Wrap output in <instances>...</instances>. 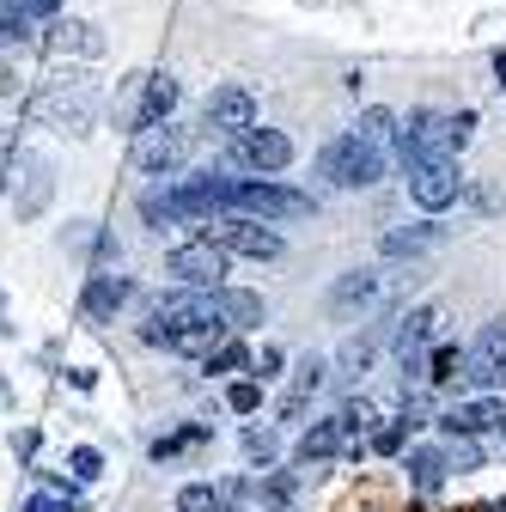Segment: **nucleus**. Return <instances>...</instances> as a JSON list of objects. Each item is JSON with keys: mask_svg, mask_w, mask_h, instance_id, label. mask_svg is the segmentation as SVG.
Listing matches in <instances>:
<instances>
[{"mask_svg": "<svg viewBox=\"0 0 506 512\" xmlns=\"http://www.w3.org/2000/svg\"><path fill=\"white\" fill-rule=\"evenodd\" d=\"M202 238H214L226 256H250V263H269V256H281V232L263 226V220H244V214H214Z\"/></svg>", "mask_w": 506, "mask_h": 512, "instance_id": "obj_5", "label": "nucleus"}, {"mask_svg": "<svg viewBox=\"0 0 506 512\" xmlns=\"http://www.w3.org/2000/svg\"><path fill=\"white\" fill-rule=\"evenodd\" d=\"M336 366H342V378H360V372L372 366V342H366V336H360V342H348V348L336 354Z\"/></svg>", "mask_w": 506, "mask_h": 512, "instance_id": "obj_30", "label": "nucleus"}, {"mask_svg": "<svg viewBox=\"0 0 506 512\" xmlns=\"http://www.w3.org/2000/svg\"><path fill=\"white\" fill-rule=\"evenodd\" d=\"M208 128H214V135H226V141H238L244 135V128H257V98H250L244 86H214L208 92Z\"/></svg>", "mask_w": 506, "mask_h": 512, "instance_id": "obj_11", "label": "nucleus"}, {"mask_svg": "<svg viewBox=\"0 0 506 512\" xmlns=\"http://www.w3.org/2000/svg\"><path fill=\"white\" fill-rule=\"evenodd\" d=\"M378 299V275L372 269H354V275H342L336 287H330V311L336 317H354L360 305H372Z\"/></svg>", "mask_w": 506, "mask_h": 512, "instance_id": "obj_17", "label": "nucleus"}, {"mask_svg": "<svg viewBox=\"0 0 506 512\" xmlns=\"http://www.w3.org/2000/svg\"><path fill=\"white\" fill-rule=\"evenodd\" d=\"M427 244H439V226L433 220L427 226H409V232H385V256H415Z\"/></svg>", "mask_w": 506, "mask_h": 512, "instance_id": "obj_23", "label": "nucleus"}, {"mask_svg": "<svg viewBox=\"0 0 506 512\" xmlns=\"http://www.w3.org/2000/svg\"><path fill=\"white\" fill-rule=\"evenodd\" d=\"M214 293H220V311H226L232 330H257L263 324V299L257 293H238V287H214Z\"/></svg>", "mask_w": 506, "mask_h": 512, "instance_id": "obj_19", "label": "nucleus"}, {"mask_svg": "<svg viewBox=\"0 0 506 512\" xmlns=\"http://www.w3.org/2000/svg\"><path fill=\"white\" fill-rule=\"evenodd\" d=\"M464 378L476 384V391H500V384H506V317L482 324V336L464 354Z\"/></svg>", "mask_w": 506, "mask_h": 512, "instance_id": "obj_10", "label": "nucleus"}, {"mask_svg": "<svg viewBox=\"0 0 506 512\" xmlns=\"http://www.w3.org/2000/svg\"><path fill=\"white\" fill-rule=\"evenodd\" d=\"M342 452H348V427H342V415L311 421L305 439H299V464H330V458H342Z\"/></svg>", "mask_w": 506, "mask_h": 512, "instance_id": "obj_14", "label": "nucleus"}, {"mask_svg": "<svg viewBox=\"0 0 506 512\" xmlns=\"http://www.w3.org/2000/svg\"><path fill=\"white\" fill-rule=\"evenodd\" d=\"M171 110H177V80H171V74H147V86H141V104H135L129 128H135V135H147V128L171 122Z\"/></svg>", "mask_w": 506, "mask_h": 512, "instance_id": "obj_12", "label": "nucleus"}, {"mask_svg": "<svg viewBox=\"0 0 506 512\" xmlns=\"http://www.w3.org/2000/svg\"><path fill=\"white\" fill-rule=\"evenodd\" d=\"M409 196H415L421 214H446V208L464 196L458 159H427V165H415V171H409Z\"/></svg>", "mask_w": 506, "mask_h": 512, "instance_id": "obj_6", "label": "nucleus"}, {"mask_svg": "<svg viewBox=\"0 0 506 512\" xmlns=\"http://www.w3.org/2000/svg\"><path fill=\"white\" fill-rule=\"evenodd\" d=\"M446 470H452V458L433 452V445H415V452H409V482H415L421 494H433L439 482H446Z\"/></svg>", "mask_w": 506, "mask_h": 512, "instance_id": "obj_18", "label": "nucleus"}, {"mask_svg": "<svg viewBox=\"0 0 506 512\" xmlns=\"http://www.w3.org/2000/svg\"><path fill=\"white\" fill-rule=\"evenodd\" d=\"M391 153H397L403 171H415V165H427V159H458L452 116H446V110H409V116H397Z\"/></svg>", "mask_w": 506, "mask_h": 512, "instance_id": "obj_3", "label": "nucleus"}, {"mask_svg": "<svg viewBox=\"0 0 506 512\" xmlns=\"http://www.w3.org/2000/svg\"><path fill=\"white\" fill-rule=\"evenodd\" d=\"M458 366H464V354H458L452 342H439V348H433V360H427V378H433V384H452V378H464Z\"/></svg>", "mask_w": 506, "mask_h": 512, "instance_id": "obj_24", "label": "nucleus"}, {"mask_svg": "<svg viewBox=\"0 0 506 512\" xmlns=\"http://www.w3.org/2000/svg\"><path fill=\"white\" fill-rule=\"evenodd\" d=\"M226 311H220V293L214 287H183L171 299H159L141 324V342L147 348H171V354H214L226 342Z\"/></svg>", "mask_w": 506, "mask_h": 512, "instance_id": "obj_1", "label": "nucleus"}, {"mask_svg": "<svg viewBox=\"0 0 506 512\" xmlns=\"http://www.w3.org/2000/svg\"><path fill=\"white\" fill-rule=\"evenodd\" d=\"M55 49H80V55H98V37H92V25H55Z\"/></svg>", "mask_w": 506, "mask_h": 512, "instance_id": "obj_29", "label": "nucleus"}, {"mask_svg": "<svg viewBox=\"0 0 506 512\" xmlns=\"http://www.w3.org/2000/svg\"><path fill=\"white\" fill-rule=\"evenodd\" d=\"M226 214L263 220V226H287V220H305V214H311V196H305V189L275 183V177H232V189H226Z\"/></svg>", "mask_w": 506, "mask_h": 512, "instance_id": "obj_2", "label": "nucleus"}, {"mask_svg": "<svg viewBox=\"0 0 506 512\" xmlns=\"http://www.w3.org/2000/svg\"><path fill=\"white\" fill-rule=\"evenodd\" d=\"M122 299H129V281H122V275H92L86 293H80V311L92 317V324H104V317L122 311Z\"/></svg>", "mask_w": 506, "mask_h": 512, "instance_id": "obj_16", "label": "nucleus"}, {"mask_svg": "<svg viewBox=\"0 0 506 512\" xmlns=\"http://www.w3.org/2000/svg\"><path fill=\"white\" fill-rule=\"evenodd\" d=\"M244 452H250V464H275V433H257V427H250V433H244Z\"/></svg>", "mask_w": 506, "mask_h": 512, "instance_id": "obj_32", "label": "nucleus"}, {"mask_svg": "<svg viewBox=\"0 0 506 512\" xmlns=\"http://www.w3.org/2000/svg\"><path fill=\"white\" fill-rule=\"evenodd\" d=\"M68 464H74V476H80V482H92V476H98V470H104V458H98V452H92V445H80V452H74V458H68Z\"/></svg>", "mask_w": 506, "mask_h": 512, "instance_id": "obj_34", "label": "nucleus"}, {"mask_svg": "<svg viewBox=\"0 0 506 512\" xmlns=\"http://www.w3.org/2000/svg\"><path fill=\"white\" fill-rule=\"evenodd\" d=\"M232 159L250 171V177H275L293 165V141L281 135V128H244V135L232 141Z\"/></svg>", "mask_w": 506, "mask_h": 512, "instance_id": "obj_8", "label": "nucleus"}, {"mask_svg": "<svg viewBox=\"0 0 506 512\" xmlns=\"http://www.w3.org/2000/svg\"><path fill=\"white\" fill-rule=\"evenodd\" d=\"M421 421H427V415H421V403H409V409H403V415H397L385 433H372V452H403V439H409Z\"/></svg>", "mask_w": 506, "mask_h": 512, "instance_id": "obj_22", "label": "nucleus"}, {"mask_svg": "<svg viewBox=\"0 0 506 512\" xmlns=\"http://www.w3.org/2000/svg\"><path fill=\"white\" fill-rule=\"evenodd\" d=\"M385 147L366 141V135H336L324 153H318V171L336 183V189H372L378 177H385Z\"/></svg>", "mask_w": 506, "mask_h": 512, "instance_id": "obj_4", "label": "nucleus"}, {"mask_svg": "<svg viewBox=\"0 0 506 512\" xmlns=\"http://www.w3.org/2000/svg\"><path fill=\"white\" fill-rule=\"evenodd\" d=\"M177 512H232V500L214 482H189V488H177Z\"/></svg>", "mask_w": 506, "mask_h": 512, "instance_id": "obj_20", "label": "nucleus"}, {"mask_svg": "<svg viewBox=\"0 0 506 512\" xmlns=\"http://www.w3.org/2000/svg\"><path fill=\"white\" fill-rule=\"evenodd\" d=\"M354 135H366V141H378V147H391V135H397V116H391V110H366Z\"/></svg>", "mask_w": 506, "mask_h": 512, "instance_id": "obj_27", "label": "nucleus"}, {"mask_svg": "<svg viewBox=\"0 0 506 512\" xmlns=\"http://www.w3.org/2000/svg\"><path fill=\"white\" fill-rule=\"evenodd\" d=\"M439 336V305H415L409 317H403V330H397V354H403V366H415L421 360V348Z\"/></svg>", "mask_w": 506, "mask_h": 512, "instance_id": "obj_15", "label": "nucleus"}, {"mask_svg": "<svg viewBox=\"0 0 506 512\" xmlns=\"http://www.w3.org/2000/svg\"><path fill=\"white\" fill-rule=\"evenodd\" d=\"M318 384H324V360H305V366H299V378L287 384V397H281V415L293 421V415L305 409V397H311V391H318Z\"/></svg>", "mask_w": 506, "mask_h": 512, "instance_id": "obj_21", "label": "nucleus"}, {"mask_svg": "<svg viewBox=\"0 0 506 512\" xmlns=\"http://www.w3.org/2000/svg\"><path fill=\"white\" fill-rule=\"evenodd\" d=\"M165 269H171L183 287H226L232 256H226L214 238H196V244H177V250L165 256Z\"/></svg>", "mask_w": 506, "mask_h": 512, "instance_id": "obj_7", "label": "nucleus"}, {"mask_svg": "<svg viewBox=\"0 0 506 512\" xmlns=\"http://www.w3.org/2000/svg\"><path fill=\"white\" fill-rule=\"evenodd\" d=\"M208 439V427H183V433H165V439H153V458L165 464V458H177L183 445H202Z\"/></svg>", "mask_w": 506, "mask_h": 512, "instance_id": "obj_28", "label": "nucleus"}, {"mask_svg": "<svg viewBox=\"0 0 506 512\" xmlns=\"http://www.w3.org/2000/svg\"><path fill=\"white\" fill-rule=\"evenodd\" d=\"M189 159V128H147V135H135V171L147 177H177Z\"/></svg>", "mask_w": 506, "mask_h": 512, "instance_id": "obj_9", "label": "nucleus"}, {"mask_svg": "<svg viewBox=\"0 0 506 512\" xmlns=\"http://www.w3.org/2000/svg\"><path fill=\"white\" fill-rule=\"evenodd\" d=\"M439 427L446 433H488V427H506V403L494 391H482L476 403H458L452 415H439Z\"/></svg>", "mask_w": 506, "mask_h": 512, "instance_id": "obj_13", "label": "nucleus"}, {"mask_svg": "<svg viewBox=\"0 0 506 512\" xmlns=\"http://www.w3.org/2000/svg\"><path fill=\"white\" fill-rule=\"evenodd\" d=\"M19 37H25V25H13L7 13H0V49H7V43H19Z\"/></svg>", "mask_w": 506, "mask_h": 512, "instance_id": "obj_36", "label": "nucleus"}, {"mask_svg": "<svg viewBox=\"0 0 506 512\" xmlns=\"http://www.w3.org/2000/svg\"><path fill=\"white\" fill-rule=\"evenodd\" d=\"M68 506H80V500H31L25 512H68Z\"/></svg>", "mask_w": 506, "mask_h": 512, "instance_id": "obj_37", "label": "nucleus"}, {"mask_svg": "<svg viewBox=\"0 0 506 512\" xmlns=\"http://www.w3.org/2000/svg\"><path fill=\"white\" fill-rule=\"evenodd\" d=\"M446 458H452V470H476V464H482V452L470 445V433H458V445H452Z\"/></svg>", "mask_w": 506, "mask_h": 512, "instance_id": "obj_33", "label": "nucleus"}, {"mask_svg": "<svg viewBox=\"0 0 506 512\" xmlns=\"http://www.w3.org/2000/svg\"><path fill=\"white\" fill-rule=\"evenodd\" d=\"M226 403H232V415H257L263 409V384H232Z\"/></svg>", "mask_w": 506, "mask_h": 512, "instance_id": "obj_31", "label": "nucleus"}, {"mask_svg": "<svg viewBox=\"0 0 506 512\" xmlns=\"http://www.w3.org/2000/svg\"><path fill=\"white\" fill-rule=\"evenodd\" d=\"M269 372H281V348H263V360H257V378H269Z\"/></svg>", "mask_w": 506, "mask_h": 512, "instance_id": "obj_35", "label": "nucleus"}, {"mask_svg": "<svg viewBox=\"0 0 506 512\" xmlns=\"http://www.w3.org/2000/svg\"><path fill=\"white\" fill-rule=\"evenodd\" d=\"M61 7V0H0V13H7L13 25H37V19H49Z\"/></svg>", "mask_w": 506, "mask_h": 512, "instance_id": "obj_26", "label": "nucleus"}, {"mask_svg": "<svg viewBox=\"0 0 506 512\" xmlns=\"http://www.w3.org/2000/svg\"><path fill=\"white\" fill-rule=\"evenodd\" d=\"M202 360H208V372H244V366H257L244 342H220V348H214V354H202Z\"/></svg>", "mask_w": 506, "mask_h": 512, "instance_id": "obj_25", "label": "nucleus"}]
</instances>
